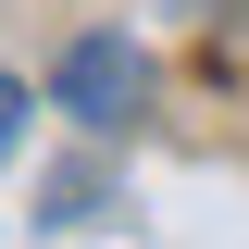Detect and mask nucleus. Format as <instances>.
Returning <instances> with one entry per match:
<instances>
[{
  "instance_id": "nucleus-1",
  "label": "nucleus",
  "mask_w": 249,
  "mask_h": 249,
  "mask_svg": "<svg viewBox=\"0 0 249 249\" xmlns=\"http://www.w3.org/2000/svg\"><path fill=\"white\" fill-rule=\"evenodd\" d=\"M137 88H150V62L124 50V37H75L62 75H50V100H62L75 124H124V112H137Z\"/></svg>"
},
{
  "instance_id": "nucleus-2",
  "label": "nucleus",
  "mask_w": 249,
  "mask_h": 249,
  "mask_svg": "<svg viewBox=\"0 0 249 249\" xmlns=\"http://www.w3.org/2000/svg\"><path fill=\"white\" fill-rule=\"evenodd\" d=\"M25 150V88H13V75H0V162Z\"/></svg>"
}]
</instances>
